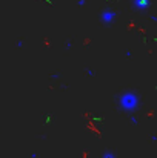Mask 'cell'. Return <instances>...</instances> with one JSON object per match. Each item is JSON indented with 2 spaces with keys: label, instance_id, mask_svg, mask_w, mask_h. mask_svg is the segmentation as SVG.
<instances>
[{
  "label": "cell",
  "instance_id": "cell-5",
  "mask_svg": "<svg viewBox=\"0 0 157 158\" xmlns=\"http://www.w3.org/2000/svg\"><path fill=\"white\" fill-rule=\"evenodd\" d=\"M85 5V0H79V6H83Z\"/></svg>",
  "mask_w": 157,
  "mask_h": 158
},
{
  "label": "cell",
  "instance_id": "cell-6",
  "mask_svg": "<svg viewBox=\"0 0 157 158\" xmlns=\"http://www.w3.org/2000/svg\"><path fill=\"white\" fill-rule=\"evenodd\" d=\"M151 140H153V141H157V135H153V137H151Z\"/></svg>",
  "mask_w": 157,
  "mask_h": 158
},
{
  "label": "cell",
  "instance_id": "cell-2",
  "mask_svg": "<svg viewBox=\"0 0 157 158\" xmlns=\"http://www.w3.org/2000/svg\"><path fill=\"white\" fill-rule=\"evenodd\" d=\"M116 17H117V14L114 11H111V9H106V11H103L100 14V20H102L103 25H111L116 20Z\"/></svg>",
  "mask_w": 157,
  "mask_h": 158
},
{
  "label": "cell",
  "instance_id": "cell-4",
  "mask_svg": "<svg viewBox=\"0 0 157 158\" xmlns=\"http://www.w3.org/2000/svg\"><path fill=\"white\" fill-rule=\"evenodd\" d=\"M102 158H116V155H114V152H109V151H106L103 155H102Z\"/></svg>",
  "mask_w": 157,
  "mask_h": 158
},
{
  "label": "cell",
  "instance_id": "cell-3",
  "mask_svg": "<svg viewBox=\"0 0 157 158\" xmlns=\"http://www.w3.org/2000/svg\"><path fill=\"white\" fill-rule=\"evenodd\" d=\"M133 6L139 11H145L150 6V0H133Z\"/></svg>",
  "mask_w": 157,
  "mask_h": 158
},
{
  "label": "cell",
  "instance_id": "cell-1",
  "mask_svg": "<svg viewBox=\"0 0 157 158\" xmlns=\"http://www.w3.org/2000/svg\"><path fill=\"white\" fill-rule=\"evenodd\" d=\"M119 106L125 112H133L139 107V97L136 92H123L119 97Z\"/></svg>",
  "mask_w": 157,
  "mask_h": 158
}]
</instances>
